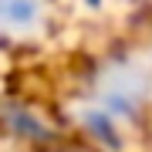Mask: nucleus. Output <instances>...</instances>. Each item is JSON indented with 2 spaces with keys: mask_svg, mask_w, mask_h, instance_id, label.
<instances>
[{
  "mask_svg": "<svg viewBox=\"0 0 152 152\" xmlns=\"http://www.w3.org/2000/svg\"><path fill=\"white\" fill-rule=\"evenodd\" d=\"M41 14V0H0V27H31Z\"/></svg>",
  "mask_w": 152,
  "mask_h": 152,
  "instance_id": "obj_1",
  "label": "nucleus"
}]
</instances>
